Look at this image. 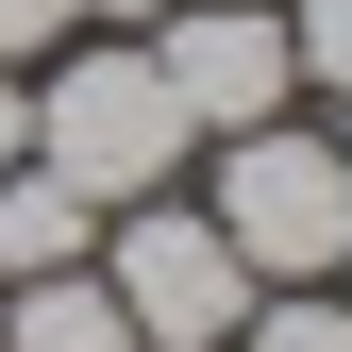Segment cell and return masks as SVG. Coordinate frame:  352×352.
<instances>
[{"label": "cell", "instance_id": "obj_1", "mask_svg": "<svg viewBox=\"0 0 352 352\" xmlns=\"http://www.w3.org/2000/svg\"><path fill=\"white\" fill-rule=\"evenodd\" d=\"M185 151H201V118L168 101L151 51H67L51 84H34V168H67L84 201H151Z\"/></svg>", "mask_w": 352, "mask_h": 352}, {"label": "cell", "instance_id": "obj_2", "mask_svg": "<svg viewBox=\"0 0 352 352\" xmlns=\"http://www.w3.org/2000/svg\"><path fill=\"white\" fill-rule=\"evenodd\" d=\"M218 235H235V269L252 285H319L352 269V168L336 135H285V118H252V135H218Z\"/></svg>", "mask_w": 352, "mask_h": 352}, {"label": "cell", "instance_id": "obj_3", "mask_svg": "<svg viewBox=\"0 0 352 352\" xmlns=\"http://www.w3.org/2000/svg\"><path fill=\"white\" fill-rule=\"evenodd\" d=\"M101 285H118V319H135V352H218L235 336V235L218 218H168V201H118V252H101Z\"/></svg>", "mask_w": 352, "mask_h": 352}, {"label": "cell", "instance_id": "obj_4", "mask_svg": "<svg viewBox=\"0 0 352 352\" xmlns=\"http://www.w3.org/2000/svg\"><path fill=\"white\" fill-rule=\"evenodd\" d=\"M151 67H168V101H185L201 135H252V118H285V84H302V51H285L269 0H168Z\"/></svg>", "mask_w": 352, "mask_h": 352}, {"label": "cell", "instance_id": "obj_5", "mask_svg": "<svg viewBox=\"0 0 352 352\" xmlns=\"http://www.w3.org/2000/svg\"><path fill=\"white\" fill-rule=\"evenodd\" d=\"M84 252H101V201L17 151V168H0V285H51V269H84Z\"/></svg>", "mask_w": 352, "mask_h": 352}, {"label": "cell", "instance_id": "obj_6", "mask_svg": "<svg viewBox=\"0 0 352 352\" xmlns=\"http://www.w3.org/2000/svg\"><path fill=\"white\" fill-rule=\"evenodd\" d=\"M0 352H135V319H118V285L51 269V285H17V319H0Z\"/></svg>", "mask_w": 352, "mask_h": 352}, {"label": "cell", "instance_id": "obj_7", "mask_svg": "<svg viewBox=\"0 0 352 352\" xmlns=\"http://www.w3.org/2000/svg\"><path fill=\"white\" fill-rule=\"evenodd\" d=\"M285 51H302V84L352 101V0H285Z\"/></svg>", "mask_w": 352, "mask_h": 352}, {"label": "cell", "instance_id": "obj_8", "mask_svg": "<svg viewBox=\"0 0 352 352\" xmlns=\"http://www.w3.org/2000/svg\"><path fill=\"white\" fill-rule=\"evenodd\" d=\"M252 352H352V302L302 285V302H269V319H252Z\"/></svg>", "mask_w": 352, "mask_h": 352}, {"label": "cell", "instance_id": "obj_9", "mask_svg": "<svg viewBox=\"0 0 352 352\" xmlns=\"http://www.w3.org/2000/svg\"><path fill=\"white\" fill-rule=\"evenodd\" d=\"M84 34V0H0V67H34V51H67Z\"/></svg>", "mask_w": 352, "mask_h": 352}, {"label": "cell", "instance_id": "obj_10", "mask_svg": "<svg viewBox=\"0 0 352 352\" xmlns=\"http://www.w3.org/2000/svg\"><path fill=\"white\" fill-rule=\"evenodd\" d=\"M34 151V101H17V67H0V168H17Z\"/></svg>", "mask_w": 352, "mask_h": 352}, {"label": "cell", "instance_id": "obj_11", "mask_svg": "<svg viewBox=\"0 0 352 352\" xmlns=\"http://www.w3.org/2000/svg\"><path fill=\"white\" fill-rule=\"evenodd\" d=\"M84 17H168V0H84Z\"/></svg>", "mask_w": 352, "mask_h": 352}, {"label": "cell", "instance_id": "obj_12", "mask_svg": "<svg viewBox=\"0 0 352 352\" xmlns=\"http://www.w3.org/2000/svg\"><path fill=\"white\" fill-rule=\"evenodd\" d=\"M336 168H352V135H336Z\"/></svg>", "mask_w": 352, "mask_h": 352}]
</instances>
